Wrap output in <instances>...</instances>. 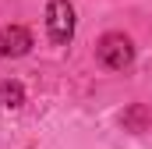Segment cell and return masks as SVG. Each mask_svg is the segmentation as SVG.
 <instances>
[{"label":"cell","instance_id":"cell-4","mask_svg":"<svg viewBox=\"0 0 152 149\" xmlns=\"http://www.w3.org/2000/svg\"><path fill=\"white\" fill-rule=\"evenodd\" d=\"M0 103H4V107H21V103H25L21 82H0Z\"/></svg>","mask_w":152,"mask_h":149},{"label":"cell","instance_id":"cell-1","mask_svg":"<svg viewBox=\"0 0 152 149\" xmlns=\"http://www.w3.org/2000/svg\"><path fill=\"white\" fill-rule=\"evenodd\" d=\"M96 53H99V60H103L110 71H124V68H131V60H134V46H131V39L124 36V32H106V36L99 39Z\"/></svg>","mask_w":152,"mask_h":149},{"label":"cell","instance_id":"cell-5","mask_svg":"<svg viewBox=\"0 0 152 149\" xmlns=\"http://www.w3.org/2000/svg\"><path fill=\"white\" fill-rule=\"evenodd\" d=\"M124 124H134V128H142V124H145V110H142V107H134V110L124 117Z\"/></svg>","mask_w":152,"mask_h":149},{"label":"cell","instance_id":"cell-3","mask_svg":"<svg viewBox=\"0 0 152 149\" xmlns=\"http://www.w3.org/2000/svg\"><path fill=\"white\" fill-rule=\"evenodd\" d=\"M32 50V32L21 25H7L0 29V53L4 57H25Z\"/></svg>","mask_w":152,"mask_h":149},{"label":"cell","instance_id":"cell-2","mask_svg":"<svg viewBox=\"0 0 152 149\" xmlns=\"http://www.w3.org/2000/svg\"><path fill=\"white\" fill-rule=\"evenodd\" d=\"M46 32L57 46L71 43V36H75V7L67 0H50L46 4Z\"/></svg>","mask_w":152,"mask_h":149}]
</instances>
